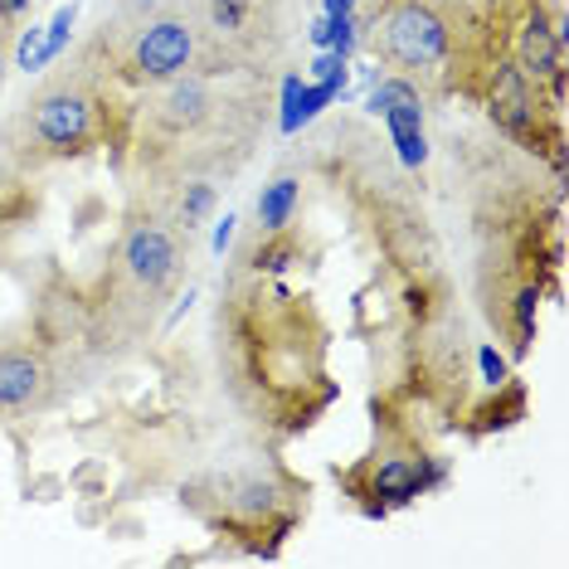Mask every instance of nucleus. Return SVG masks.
I'll return each instance as SVG.
<instances>
[{"label":"nucleus","instance_id":"obj_1","mask_svg":"<svg viewBox=\"0 0 569 569\" xmlns=\"http://www.w3.org/2000/svg\"><path fill=\"white\" fill-rule=\"evenodd\" d=\"M219 360L243 405L288 433L307 429L331 395L321 370V321L307 297L263 282V273H243L219 307Z\"/></svg>","mask_w":569,"mask_h":569},{"label":"nucleus","instance_id":"obj_2","mask_svg":"<svg viewBox=\"0 0 569 569\" xmlns=\"http://www.w3.org/2000/svg\"><path fill=\"white\" fill-rule=\"evenodd\" d=\"M112 127V102L108 83L88 79V73H63L34 88L24 108L6 127V147L20 166H44V161H69L93 151Z\"/></svg>","mask_w":569,"mask_h":569},{"label":"nucleus","instance_id":"obj_3","mask_svg":"<svg viewBox=\"0 0 569 569\" xmlns=\"http://www.w3.org/2000/svg\"><path fill=\"white\" fill-rule=\"evenodd\" d=\"M200 497L210 521L224 526L234 540H249L253 550H263V536H273V546L288 540V530L307 507V487L292 482L273 458L214 468L200 482Z\"/></svg>","mask_w":569,"mask_h":569},{"label":"nucleus","instance_id":"obj_4","mask_svg":"<svg viewBox=\"0 0 569 569\" xmlns=\"http://www.w3.org/2000/svg\"><path fill=\"white\" fill-rule=\"evenodd\" d=\"M370 44L399 79H419V73H443L452 63L458 30L433 0H385Z\"/></svg>","mask_w":569,"mask_h":569},{"label":"nucleus","instance_id":"obj_5","mask_svg":"<svg viewBox=\"0 0 569 569\" xmlns=\"http://www.w3.org/2000/svg\"><path fill=\"white\" fill-rule=\"evenodd\" d=\"M196 63H200V30H196V20L180 16V10H166V16H151L132 34L118 79L137 83V88H161V83L180 79V73H190Z\"/></svg>","mask_w":569,"mask_h":569},{"label":"nucleus","instance_id":"obj_6","mask_svg":"<svg viewBox=\"0 0 569 569\" xmlns=\"http://www.w3.org/2000/svg\"><path fill=\"white\" fill-rule=\"evenodd\" d=\"M186 234L171 224V219H137L132 229L122 234V249H118V273L132 282L137 297L147 302H161L171 292V282L180 278V258H186Z\"/></svg>","mask_w":569,"mask_h":569},{"label":"nucleus","instance_id":"obj_7","mask_svg":"<svg viewBox=\"0 0 569 569\" xmlns=\"http://www.w3.org/2000/svg\"><path fill=\"white\" fill-rule=\"evenodd\" d=\"M356 497H370V511H390V507H405V501L423 497L433 482H438V462L423 458V452H375L370 462L346 477Z\"/></svg>","mask_w":569,"mask_h":569},{"label":"nucleus","instance_id":"obj_8","mask_svg":"<svg viewBox=\"0 0 569 569\" xmlns=\"http://www.w3.org/2000/svg\"><path fill=\"white\" fill-rule=\"evenodd\" d=\"M511 59L521 63L526 79L550 83V93L560 98V88H565V30L540 0H530L521 10V20H516V54Z\"/></svg>","mask_w":569,"mask_h":569},{"label":"nucleus","instance_id":"obj_9","mask_svg":"<svg viewBox=\"0 0 569 569\" xmlns=\"http://www.w3.org/2000/svg\"><path fill=\"white\" fill-rule=\"evenodd\" d=\"M54 390V370L34 346H0V413L40 409Z\"/></svg>","mask_w":569,"mask_h":569},{"label":"nucleus","instance_id":"obj_10","mask_svg":"<svg viewBox=\"0 0 569 569\" xmlns=\"http://www.w3.org/2000/svg\"><path fill=\"white\" fill-rule=\"evenodd\" d=\"M370 112H380V118L390 122L405 166H419L423 157H429V141H423V102H419V93H413L409 79H385L370 93Z\"/></svg>","mask_w":569,"mask_h":569},{"label":"nucleus","instance_id":"obj_11","mask_svg":"<svg viewBox=\"0 0 569 569\" xmlns=\"http://www.w3.org/2000/svg\"><path fill=\"white\" fill-rule=\"evenodd\" d=\"M268 0H210V30L219 40H249L258 30V10H263Z\"/></svg>","mask_w":569,"mask_h":569},{"label":"nucleus","instance_id":"obj_12","mask_svg":"<svg viewBox=\"0 0 569 569\" xmlns=\"http://www.w3.org/2000/svg\"><path fill=\"white\" fill-rule=\"evenodd\" d=\"M214 210V186L210 180H180V196L171 204V224L190 239V229H200V219Z\"/></svg>","mask_w":569,"mask_h":569},{"label":"nucleus","instance_id":"obj_13","mask_svg":"<svg viewBox=\"0 0 569 569\" xmlns=\"http://www.w3.org/2000/svg\"><path fill=\"white\" fill-rule=\"evenodd\" d=\"M292 210H297V180H273V186L258 196V224L263 229H288L292 224Z\"/></svg>","mask_w":569,"mask_h":569},{"label":"nucleus","instance_id":"obj_14","mask_svg":"<svg viewBox=\"0 0 569 569\" xmlns=\"http://www.w3.org/2000/svg\"><path fill=\"white\" fill-rule=\"evenodd\" d=\"M30 6H34V0H0V30H6V24H16L20 16H30Z\"/></svg>","mask_w":569,"mask_h":569},{"label":"nucleus","instance_id":"obj_15","mask_svg":"<svg viewBox=\"0 0 569 569\" xmlns=\"http://www.w3.org/2000/svg\"><path fill=\"white\" fill-rule=\"evenodd\" d=\"M327 6H331V16H346V10H351L356 0H327Z\"/></svg>","mask_w":569,"mask_h":569},{"label":"nucleus","instance_id":"obj_16","mask_svg":"<svg viewBox=\"0 0 569 569\" xmlns=\"http://www.w3.org/2000/svg\"><path fill=\"white\" fill-rule=\"evenodd\" d=\"M0 73H6V30H0Z\"/></svg>","mask_w":569,"mask_h":569}]
</instances>
